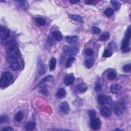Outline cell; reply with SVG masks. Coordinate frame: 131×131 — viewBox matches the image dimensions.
Listing matches in <instances>:
<instances>
[{
  "label": "cell",
  "mask_w": 131,
  "mask_h": 131,
  "mask_svg": "<svg viewBox=\"0 0 131 131\" xmlns=\"http://www.w3.org/2000/svg\"><path fill=\"white\" fill-rule=\"evenodd\" d=\"M85 53L87 55V56H91L93 55L94 54V51L92 50V49H90V48H88L86 50H85Z\"/></svg>",
  "instance_id": "cell-37"
},
{
  "label": "cell",
  "mask_w": 131,
  "mask_h": 131,
  "mask_svg": "<svg viewBox=\"0 0 131 131\" xmlns=\"http://www.w3.org/2000/svg\"><path fill=\"white\" fill-rule=\"evenodd\" d=\"M52 36L55 40L58 41H60L63 39V35L59 31H55L53 32Z\"/></svg>",
  "instance_id": "cell-16"
},
{
  "label": "cell",
  "mask_w": 131,
  "mask_h": 131,
  "mask_svg": "<svg viewBox=\"0 0 131 131\" xmlns=\"http://www.w3.org/2000/svg\"><path fill=\"white\" fill-rule=\"evenodd\" d=\"M98 103L100 105H104L106 103V97L104 95H99L98 97Z\"/></svg>",
  "instance_id": "cell-22"
},
{
  "label": "cell",
  "mask_w": 131,
  "mask_h": 131,
  "mask_svg": "<svg viewBox=\"0 0 131 131\" xmlns=\"http://www.w3.org/2000/svg\"><path fill=\"white\" fill-rule=\"evenodd\" d=\"M113 110L115 114L117 116H120L124 113V106L120 103H116L114 104L113 105Z\"/></svg>",
  "instance_id": "cell-8"
},
{
  "label": "cell",
  "mask_w": 131,
  "mask_h": 131,
  "mask_svg": "<svg viewBox=\"0 0 131 131\" xmlns=\"http://www.w3.org/2000/svg\"><path fill=\"white\" fill-rule=\"evenodd\" d=\"M70 18L76 21H78L79 22L82 23L83 22V19L82 17H81L79 15H76V14H70Z\"/></svg>",
  "instance_id": "cell-29"
},
{
  "label": "cell",
  "mask_w": 131,
  "mask_h": 131,
  "mask_svg": "<svg viewBox=\"0 0 131 131\" xmlns=\"http://www.w3.org/2000/svg\"><path fill=\"white\" fill-rule=\"evenodd\" d=\"M110 37V33L109 32H106L103 33L101 35H100L99 39L101 41H105L107 40Z\"/></svg>",
  "instance_id": "cell-28"
},
{
  "label": "cell",
  "mask_w": 131,
  "mask_h": 131,
  "mask_svg": "<svg viewBox=\"0 0 131 131\" xmlns=\"http://www.w3.org/2000/svg\"><path fill=\"white\" fill-rule=\"evenodd\" d=\"M97 1H85L84 3L87 4H95V3H97Z\"/></svg>",
  "instance_id": "cell-42"
},
{
  "label": "cell",
  "mask_w": 131,
  "mask_h": 131,
  "mask_svg": "<svg viewBox=\"0 0 131 131\" xmlns=\"http://www.w3.org/2000/svg\"><path fill=\"white\" fill-rule=\"evenodd\" d=\"M23 118H24V114H23V113L21 111H19L18 113L15 114L14 117V120L18 122L22 121L23 119Z\"/></svg>",
  "instance_id": "cell-17"
},
{
  "label": "cell",
  "mask_w": 131,
  "mask_h": 131,
  "mask_svg": "<svg viewBox=\"0 0 131 131\" xmlns=\"http://www.w3.org/2000/svg\"><path fill=\"white\" fill-rule=\"evenodd\" d=\"M114 131H122V130L119 129H114Z\"/></svg>",
  "instance_id": "cell-44"
},
{
  "label": "cell",
  "mask_w": 131,
  "mask_h": 131,
  "mask_svg": "<svg viewBox=\"0 0 131 131\" xmlns=\"http://www.w3.org/2000/svg\"><path fill=\"white\" fill-rule=\"evenodd\" d=\"M88 114L89 115L90 117L91 118V119L93 118L94 117H96V112L95 110H90L88 112Z\"/></svg>",
  "instance_id": "cell-38"
},
{
  "label": "cell",
  "mask_w": 131,
  "mask_h": 131,
  "mask_svg": "<svg viewBox=\"0 0 131 131\" xmlns=\"http://www.w3.org/2000/svg\"><path fill=\"white\" fill-rule=\"evenodd\" d=\"M110 3L113 5L115 6V8H116V9H119L120 8V6H121V3L119 1H110Z\"/></svg>",
  "instance_id": "cell-34"
},
{
  "label": "cell",
  "mask_w": 131,
  "mask_h": 131,
  "mask_svg": "<svg viewBox=\"0 0 131 131\" xmlns=\"http://www.w3.org/2000/svg\"><path fill=\"white\" fill-rule=\"evenodd\" d=\"M70 2V3H72V4H76V3H79V1H75V0H71V1H69Z\"/></svg>",
  "instance_id": "cell-43"
},
{
  "label": "cell",
  "mask_w": 131,
  "mask_h": 131,
  "mask_svg": "<svg viewBox=\"0 0 131 131\" xmlns=\"http://www.w3.org/2000/svg\"><path fill=\"white\" fill-rule=\"evenodd\" d=\"M92 32L94 34H98L101 32V30L98 27L96 26H93L92 27Z\"/></svg>",
  "instance_id": "cell-35"
},
{
  "label": "cell",
  "mask_w": 131,
  "mask_h": 131,
  "mask_svg": "<svg viewBox=\"0 0 131 131\" xmlns=\"http://www.w3.org/2000/svg\"><path fill=\"white\" fill-rule=\"evenodd\" d=\"M122 70L125 72L129 73L131 71V64H127L122 67Z\"/></svg>",
  "instance_id": "cell-33"
},
{
  "label": "cell",
  "mask_w": 131,
  "mask_h": 131,
  "mask_svg": "<svg viewBox=\"0 0 131 131\" xmlns=\"http://www.w3.org/2000/svg\"><path fill=\"white\" fill-rule=\"evenodd\" d=\"M7 58L10 60L17 59L21 57V52L17 46L15 41L11 40L6 45Z\"/></svg>",
  "instance_id": "cell-1"
},
{
  "label": "cell",
  "mask_w": 131,
  "mask_h": 131,
  "mask_svg": "<svg viewBox=\"0 0 131 131\" xmlns=\"http://www.w3.org/2000/svg\"><path fill=\"white\" fill-rule=\"evenodd\" d=\"M102 89V85L99 83H97L95 84V90L96 92L99 91H101V90Z\"/></svg>",
  "instance_id": "cell-40"
},
{
  "label": "cell",
  "mask_w": 131,
  "mask_h": 131,
  "mask_svg": "<svg viewBox=\"0 0 131 131\" xmlns=\"http://www.w3.org/2000/svg\"><path fill=\"white\" fill-rule=\"evenodd\" d=\"M40 92L45 96L49 95V90L46 86H41L40 87Z\"/></svg>",
  "instance_id": "cell-30"
},
{
  "label": "cell",
  "mask_w": 131,
  "mask_h": 131,
  "mask_svg": "<svg viewBox=\"0 0 131 131\" xmlns=\"http://www.w3.org/2000/svg\"><path fill=\"white\" fill-rule=\"evenodd\" d=\"M75 80V76L73 74L67 75L64 80V83L66 86H69L73 84Z\"/></svg>",
  "instance_id": "cell-10"
},
{
  "label": "cell",
  "mask_w": 131,
  "mask_h": 131,
  "mask_svg": "<svg viewBox=\"0 0 131 131\" xmlns=\"http://www.w3.org/2000/svg\"><path fill=\"white\" fill-rule=\"evenodd\" d=\"M94 59L93 58H89L86 60L84 63V66L88 69H90L93 66L94 64Z\"/></svg>",
  "instance_id": "cell-20"
},
{
  "label": "cell",
  "mask_w": 131,
  "mask_h": 131,
  "mask_svg": "<svg viewBox=\"0 0 131 131\" xmlns=\"http://www.w3.org/2000/svg\"><path fill=\"white\" fill-rule=\"evenodd\" d=\"M77 88L80 92H84L87 90L88 86L87 84L85 83H80L78 84L77 86Z\"/></svg>",
  "instance_id": "cell-21"
},
{
  "label": "cell",
  "mask_w": 131,
  "mask_h": 131,
  "mask_svg": "<svg viewBox=\"0 0 131 131\" xmlns=\"http://www.w3.org/2000/svg\"><path fill=\"white\" fill-rule=\"evenodd\" d=\"M108 48L110 49H115L117 48V44L114 42H111L108 44Z\"/></svg>",
  "instance_id": "cell-36"
},
{
  "label": "cell",
  "mask_w": 131,
  "mask_h": 131,
  "mask_svg": "<svg viewBox=\"0 0 131 131\" xmlns=\"http://www.w3.org/2000/svg\"><path fill=\"white\" fill-rule=\"evenodd\" d=\"M63 52L67 56L76 54L79 51V49L74 46H64L63 47Z\"/></svg>",
  "instance_id": "cell-4"
},
{
  "label": "cell",
  "mask_w": 131,
  "mask_h": 131,
  "mask_svg": "<svg viewBox=\"0 0 131 131\" xmlns=\"http://www.w3.org/2000/svg\"><path fill=\"white\" fill-rule=\"evenodd\" d=\"M112 51L111 50L109 49H105L104 51L103 54V57L105 58H107L109 57L112 55Z\"/></svg>",
  "instance_id": "cell-32"
},
{
  "label": "cell",
  "mask_w": 131,
  "mask_h": 131,
  "mask_svg": "<svg viewBox=\"0 0 131 131\" xmlns=\"http://www.w3.org/2000/svg\"><path fill=\"white\" fill-rule=\"evenodd\" d=\"M35 22L36 23V24L40 26H43L45 25L46 23V20L45 19H44L43 18H41V17L37 18L35 19Z\"/></svg>",
  "instance_id": "cell-27"
},
{
  "label": "cell",
  "mask_w": 131,
  "mask_h": 131,
  "mask_svg": "<svg viewBox=\"0 0 131 131\" xmlns=\"http://www.w3.org/2000/svg\"><path fill=\"white\" fill-rule=\"evenodd\" d=\"M13 76L9 72H3L1 76L0 79V87L2 88H5L9 86L12 82Z\"/></svg>",
  "instance_id": "cell-3"
},
{
  "label": "cell",
  "mask_w": 131,
  "mask_h": 131,
  "mask_svg": "<svg viewBox=\"0 0 131 131\" xmlns=\"http://www.w3.org/2000/svg\"><path fill=\"white\" fill-rule=\"evenodd\" d=\"M102 126V122L99 118L94 117L91 119L90 127L91 128L95 131L101 129Z\"/></svg>",
  "instance_id": "cell-5"
},
{
  "label": "cell",
  "mask_w": 131,
  "mask_h": 131,
  "mask_svg": "<svg viewBox=\"0 0 131 131\" xmlns=\"http://www.w3.org/2000/svg\"><path fill=\"white\" fill-rule=\"evenodd\" d=\"M36 127V123L33 121H29L27 122V124L25 126V130L28 131H33L35 129Z\"/></svg>",
  "instance_id": "cell-15"
},
{
  "label": "cell",
  "mask_w": 131,
  "mask_h": 131,
  "mask_svg": "<svg viewBox=\"0 0 131 131\" xmlns=\"http://www.w3.org/2000/svg\"><path fill=\"white\" fill-rule=\"evenodd\" d=\"M114 12V10L113 8L111 7H108L105 10L104 14L106 17H111L113 15Z\"/></svg>",
  "instance_id": "cell-23"
},
{
  "label": "cell",
  "mask_w": 131,
  "mask_h": 131,
  "mask_svg": "<svg viewBox=\"0 0 131 131\" xmlns=\"http://www.w3.org/2000/svg\"><path fill=\"white\" fill-rule=\"evenodd\" d=\"M17 2L18 3L20 7L22 9L26 10V9H28L29 5H28V3L26 1H17Z\"/></svg>",
  "instance_id": "cell-24"
},
{
  "label": "cell",
  "mask_w": 131,
  "mask_h": 131,
  "mask_svg": "<svg viewBox=\"0 0 131 131\" xmlns=\"http://www.w3.org/2000/svg\"><path fill=\"white\" fill-rule=\"evenodd\" d=\"M101 112V114L103 116L105 117H109L111 115V110L107 107H103V108H102L100 110Z\"/></svg>",
  "instance_id": "cell-12"
},
{
  "label": "cell",
  "mask_w": 131,
  "mask_h": 131,
  "mask_svg": "<svg viewBox=\"0 0 131 131\" xmlns=\"http://www.w3.org/2000/svg\"><path fill=\"white\" fill-rule=\"evenodd\" d=\"M76 60L75 58L74 57H70L68 58V59H67V61H66V63L65 65V67L66 68H70L71 67V66L72 65L73 63L74 62L75 60Z\"/></svg>",
  "instance_id": "cell-26"
},
{
  "label": "cell",
  "mask_w": 131,
  "mask_h": 131,
  "mask_svg": "<svg viewBox=\"0 0 131 131\" xmlns=\"http://www.w3.org/2000/svg\"><path fill=\"white\" fill-rule=\"evenodd\" d=\"M110 90L112 93L117 94L121 90V86L117 83H115L111 86Z\"/></svg>",
  "instance_id": "cell-14"
},
{
  "label": "cell",
  "mask_w": 131,
  "mask_h": 131,
  "mask_svg": "<svg viewBox=\"0 0 131 131\" xmlns=\"http://www.w3.org/2000/svg\"><path fill=\"white\" fill-rule=\"evenodd\" d=\"M8 117L6 116H1L0 117V122H1V124H2L4 122H6L8 120Z\"/></svg>",
  "instance_id": "cell-39"
},
{
  "label": "cell",
  "mask_w": 131,
  "mask_h": 131,
  "mask_svg": "<svg viewBox=\"0 0 131 131\" xmlns=\"http://www.w3.org/2000/svg\"><path fill=\"white\" fill-rule=\"evenodd\" d=\"M10 68L13 70L17 71L21 68V65L19 61L17 59H14L10 60Z\"/></svg>",
  "instance_id": "cell-11"
},
{
  "label": "cell",
  "mask_w": 131,
  "mask_h": 131,
  "mask_svg": "<svg viewBox=\"0 0 131 131\" xmlns=\"http://www.w3.org/2000/svg\"><path fill=\"white\" fill-rule=\"evenodd\" d=\"M66 41L69 44H74L78 42V37L74 36H67L65 38Z\"/></svg>",
  "instance_id": "cell-13"
},
{
  "label": "cell",
  "mask_w": 131,
  "mask_h": 131,
  "mask_svg": "<svg viewBox=\"0 0 131 131\" xmlns=\"http://www.w3.org/2000/svg\"><path fill=\"white\" fill-rule=\"evenodd\" d=\"M66 91L63 88L59 89L57 91L56 94V97L58 98H59V99H61V98H64L66 96Z\"/></svg>",
  "instance_id": "cell-18"
},
{
  "label": "cell",
  "mask_w": 131,
  "mask_h": 131,
  "mask_svg": "<svg viewBox=\"0 0 131 131\" xmlns=\"http://www.w3.org/2000/svg\"><path fill=\"white\" fill-rule=\"evenodd\" d=\"M53 79V76H52L51 75H48L47 76H46L45 78H44L43 79H42V80L40 81V82L39 83H38L37 84V86H36V87H38V86H39L41 85V84H43L45 82L50 81H51Z\"/></svg>",
  "instance_id": "cell-25"
},
{
  "label": "cell",
  "mask_w": 131,
  "mask_h": 131,
  "mask_svg": "<svg viewBox=\"0 0 131 131\" xmlns=\"http://www.w3.org/2000/svg\"><path fill=\"white\" fill-rule=\"evenodd\" d=\"M131 26L127 28L125 36L122 42L121 49L124 52H128L130 51V39H131Z\"/></svg>",
  "instance_id": "cell-2"
},
{
  "label": "cell",
  "mask_w": 131,
  "mask_h": 131,
  "mask_svg": "<svg viewBox=\"0 0 131 131\" xmlns=\"http://www.w3.org/2000/svg\"><path fill=\"white\" fill-rule=\"evenodd\" d=\"M10 35V32L8 29L5 27H0V38L2 40H5Z\"/></svg>",
  "instance_id": "cell-6"
},
{
  "label": "cell",
  "mask_w": 131,
  "mask_h": 131,
  "mask_svg": "<svg viewBox=\"0 0 131 131\" xmlns=\"http://www.w3.org/2000/svg\"><path fill=\"white\" fill-rule=\"evenodd\" d=\"M47 67L44 65L42 62H40L39 66H38V71L35 77V79H38L40 76L44 75L46 72V71H47Z\"/></svg>",
  "instance_id": "cell-7"
},
{
  "label": "cell",
  "mask_w": 131,
  "mask_h": 131,
  "mask_svg": "<svg viewBox=\"0 0 131 131\" xmlns=\"http://www.w3.org/2000/svg\"><path fill=\"white\" fill-rule=\"evenodd\" d=\"M59 110L64 114H67L69 111V105L67 102H63L61 103L58 106Z\"/></svg>",
  "instance_id": "cell-9"
},
{
  "label": "cell",
  "mask_w": 131,
  "mask_h": 131,
  "mask_svg": "<svg viewBox=\"0 0 131 131\" xmlns=\"http://www.w3.org/2000/svg\"><path fill=\"white\" fill-rule=\"evenodd\" d=\"M2 131H12L14 130V129L11 127H6L3 129L1 130Z\"/></svg>",
  "instance_id": "cell-41"
},
{
  "label": "cell",
  "mask_w": 131,
  "mask_h": 131,
  "mask_svg": "<svg viewBox=\"0 0 131 131\" xmlns=\"http://www.w3.org/2000/svg\"><path fill=\"white\" fill-rule=\"evenodd\" d=\"M117 74L114 71H111L107 75V78L110 80H113L116 78Z\"/></svg>",
  "instance_id": "cell-31"
},
{
  "label": "cell",
  "mask_w": 131,
  "mask_h": 131,
  "mask_svg": "<svg viewBox=\"0 0 131 131\" xmlns=\"http://www.w3.org/2000/svg\"><path fill=\"white\" fill-rule=\"evenodd\" d=\"M56 65V60L55 58L52 57L49 62V69L50 71H54L55 70Z\"/></svg>",
  "instance_id": "cell-19"
}]
</instances>
